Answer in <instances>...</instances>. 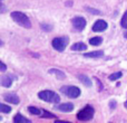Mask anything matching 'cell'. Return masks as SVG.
<instances>
[{
	"mask_svg": "<svg viewBox=\"0 0 127 123\" xmlns=\"http://www.w3.org/2000/svg\"><path fill=\"white\" fill-rule=\"evenodd\" d=\"M10 16H11V18H12L18 25H20L21 27H25V28H30L31 27V22H30V20H29L28 16L25 15L24 12H20V11H12Z\"/></svg>",
	"mask_w": 127,
	"mask_h": 123,
	"instance_id": "1",
	"label": "cell"
},
{
	"mask_svg": "<svg viewBox=\"0 0 127 123\" xmlns=\"http://www.w3.org/2000/svg\"><path fill=\"white\" fill-rule=\"evenodd\" d=\"M38 96L40 100L45 102H49V103H59L60 101V96L57 93L53 92V91H41V92L38 93Z\"/></svg>",
	"mask_w": 127,
	"mask_h": 123,
	"instance_id": "2",
	"label": "cell"
},
{
	"mask_svg": "<svg viewBox=\"0 0 127 123\" xmlns=\"http://www.w3.org/2000/svg\"><path fill=\"white\" fill-rule=\"evenodd\" d=\"M95 114V110L93 106L90 105H86L84 109H81L78 113H77V119L80 121H89L93 119Z\"/></svg>",
	"mask_w": 127,
	"mask_h": 123,
	"instance_id": "3",
	"label": "cell"
},
{
	"mask_svg": "<svg viewBox=\"0 0 127 123\" xmlns=\"http://www.w3.org/2000/svg\"><path fill=\"white\" fill-rule=\"evenodd\" d=\"M60 92L63 94L67 95L70 99H76L80 95V90H79L77 86H63L60 88Z\"/></svg>",
	"mask_w": 127,
	"mask_h": 123,
	"instance_id": "4",
	"label": "cell"
},
{
	"mask_svg": "<svg viewBox=\"0 0 127 123\" xmlns=\"http://www.w3.org/2000/svg\"><path fill=\"white\" fill-rule=\"evenodd\" d=\"M68 44L67 37H57L53 40V47L58 52H64Z\"/></svg>",
	"mask_w": 127,
	"mask_h": 123,
	"instance_id": "5",
	"label": "cell"
},
{
	"mask_svg": "<svg viewBox=\"0 0 127 123\" xmlns=\"http://www.w3.org/2000/svg\"><path fill=\"white\" fill-rule=\"evenodd\" d=\"M71 24L76 30H83L86 27V20L83 17H75V18H72Z\"/></svg>",
	"mask_w": 127,
	"mask_h": 123,
	"instance_id": "6",
	"label": "cell"
},
{
	"mask_svg": "<svg viewBox=\"0 0 127 123\" xmlns=\"http://www.w3.org/2000/svg\"><path fill=\"white\" fill-rule=\"evenodd\" d=\"M107 28V22L103 19H98L93 25V30L94 31H104Z\"/></svg>",
	"mask_w": 127,
	"mask_h": 123,
	"instance_id": "7",
	"label": "cell"
},
{
	"mask_svg": "<svg viewBox=\"0 0 127 123\" xmlns=\"http://www.w3.org/2000/svg\"><path fill=\"white\" fill-rule=\"evenodd\" d=\"M3 99L6 102H8V103H11V104H18L20 102L19 97H18L17 94H15V93H9V94H4L3 95Z\"/></svg>",
	"mask_w": 127,
	"mask_h": 123,
	"instance_id": "8",
	"label": "cell"
},
{
	"mask_svg": "<svg viewBox=\"0 0 127 123\" xmlns=\"http://www.w3.org/2000/svg\"><path fill=\"white\" fill-rule=\"evenodd\" d=\"M56 109L62 112H71L74 110V104L71 103H63L59 105H56Z\"/></svg>",
	"mask_w": 127,
	"mask_h": 123,
	"instance_id": "9",
	"label": "cell"
},
{
	"mask_svg": "<svg viewBox=\"0 0 127 123\" xmlns=\"http://www.w3.org/2000/svg\"><path fill=\"white\" fill-rule=\"evenodd\" d=\"M85 57H90V58H100L104 56L103 51H95V52H89V53H85Z\"/></svg>",
	"mask_w": 127,
	"mask_h": 123,
	"instance_id": "10",
	"label": "cell"
},
{
	"mask_svg": "<svg viewBox=\"0 0 127 123\" xmlns=\"http://www.w3.org/2000/svg\"><path fill=\"white\" fill-rule=\"evenodd\" d=\"M12 84V77L11 76H2L1 77V85L3 87H10Z\"/></svg>",
	"mask_w": 127,
	"mask_h": 123,
	"instance_id": "11",
	"label": "cell"
},
{
	"mask_svg": "<svg viewBox=\"0 0 127 123\" xmlns=\"http://www.w3.org/2000/svg\"><path fill=\"white\" fill-rule=\"evenodd\" d=\"M49 74H54V75H56V77H57L58 79H64V78L66 77V75L64 74L62 70L56 69V68H50V69H49Z\"/></svg>",
	"mask_w": 127,
	"mask_h": 123,
	"instance_id": "12",
	"label": "cell"
},
{
	"mask_svg": "<svg viewBox=\"0 0 127 123\" xmlns=\"http://www.w3.org/2000/svg\"><path fill=\"white\" fill-rule=\"evenodd\" d=\"M78 78H79V81H80L85 86H87V87H90V86L93 85V83H92V81H90V78H89L88 76H86V75H79Z\"/></svg>",
	"mask_w": 127,
	"mask_h": 123,
	"instance_id": "13",
	"label": "cell"
},
{
	"mask_svg": "<svg viewBox=\"0 0 127 123\" xmlns=\"http://www.w3.org/2000/svg\"><path fill=\"white\" fill-rule=\"evenodd\" d=\"M13 122L15 123H29L30 122V120L27 119V118H25V117H22L21 114L18 113V114L13 118Z\"/></svg>",
	"mask_w": 127,
	"mask_h": 123,
	"instance_id": "14",
	"label": "cell"
},
{
	"mask_svg": "<svg viewBox=\"0 0 127 123\" xmlns=\"http://www.w3.org/2000/svg\"><path fill=\"white\" fill-rule=\"evenodd\" d=\"M87 49V46H86L84 43H76L71 46V51H86Z\"/></svg>",
	"mask_w": 127,
	"mask_h": 123,
	"instance_id": "15",
	"label": "cell"
},
{
	"mask_svg": "<svg viewBox=\"0 0 127 123\" xmlns=\"http://www.w3.org/2000/svg\"><path fill=\"white\" fill-rule=\"evenodd\" d=\"M103 43V38L101 37H93L89 39V44L93 45V46H98Z\"/></svg>",
	"mask_w": 127,
	"mask_h": 123,
	"instance_id": "16",
	"label": "cell"
},
{
	"mask_svg": "<svg viewBox=\"0 0 127 123\" xmlns=\"http://www.w3.org/2000/svg\"><path fill=\"white\" fill-rule=\"evenodd\" d=\"M0 111L1 113H9L11 111V108L9 105H6V104H0Z\"/></svg>",
	"mask_w": 127,
	"mask_h": 123,
	"instance_id": "17",
	"label": "cell"
},
{
	"mask_svg": "<svg viewBox=\"0 0 127 123\" xmlns=\"http://www.w3.org/2000/svg\"><path fill=\"white\" fill-rule=\"evenodd\" d=\"M28 110H29V112H30L31 114H33V115H39L40 113H41V111H40L39 109L35 108V106H29Z\"/></svg>",
	"mask_w": 127,
	"mask_h": 123,
	"instance_id": "18",
	"label": "cell"
},
{
	"mask_svg": "<svg viewBox=\"0 0 127 123\" xmlns=\"http://www.w3.org/2000/svg\"><path fill=\"white\" fill-rule=\"evenodd\" d=\"M122 72H117V73H114V74L109 75V79L110 81H117L118 78H121L122 77Z\"/></svg>",
	"mask_w": 127,
	"mask_h": 123,
	"instance_id": "19",
	"label": "cell"
},
{
	"mask_svg": "<svg viewBox=\"0 0 127 123\" xmlns=\"http://www.w3.org/2000/svg\"><path fill=\"white\" fill-rule=\"evenodd\" d=\"M121 25H122V27H123V28H126L127 29V10H126V12L124 13L123 18H122Z\"/></svg>",
	"mask_w": 127,
	"mask_h": 123,
	"instance_id": "20",
	"label": "cell"
},
{
	"mask_svg": "<svg viewBox=\"0 0 127 123\" xmlns=\"http://www.w3.org/2000/svg\"><path fill=\"white\" fill-rule=\"evenodd\" d=\"M42 118H49V119H55V115L48 111H42Z\"/></svg>",
	"mask_w": 127,
	"mask_h": 123,
	"instance_id": "21",
	"label": "cell"
},
{
	"mask_svg": "<svg viewBox=\"0 0 127 123\" xmlns=\"http://www.w3.org/2000/svg\"><path fill=\"white\" fill-rule=\"evenodd\" d=\"M41 28L44 29V30H47V31L51 30V26H47V25H45V24L41 25Z\"/></svg>",
	"mask_w": 127,
	"mask_h": 123,
	"instance_id": "22",
	"label": "cell"
},
{
	"mask_svg": "<svg viewBox=\"0 0 127 123\" xmlns=\"http://www.w3.org/2000/svg\"><path fill=\"white\" fill-rule=\"evenodd\" d=\"M86 10H88V11H90V12H93V13H100V11L99 10H94V9H92V8H86Z\"/></svg>",
	"mask_w": 127,
	"mask_h": 123,
	"instance_id": "23",
	"label": "cell"
},
{
	"mask_svg": "<svg viewBox=\"0 0 127 123\" xmlns=\"http://www.w3.org/2000/svg\"><path fill=\"white\" fill-rule=\"evenodd\" d=\"M6 69H7V66L4 65L3 62H1V72H4Z\"/></svg>",
	"mask_w": 127,
	"mask_h": 123,
	"instance_id": "24",
	"label": "cell"
},
{
	"mask_svg": "<svg viewBox=\"0 0 127 123\" xmlns=\"http://www.w3.org/2000/svg\"><path fill=\"white\" fill-rule=\"evenodd\" d=\"M115 104H116V103H115L114 101H112V102H110V108L114 109V108H115Z\"/></svg>",
	"mask_w": 127,
	"mask_h": 123,
	"instance_id": "25",
	"label": "cell"
},
{
	"mask_svg": "<svg viewBox=\"0 0 127 123\" xmlns=\"http://www.w3.org/2000/svg\"><path fill=\"white\" fill-rule=\"evenodd\" d=\"M124 36H125V38H127V31H126L125 34H124Z\"/></svg>",
	"mask_w": 127,
	"mask_h": 123,
	"instance_id": "26",
	"label": "cell"
},
{
	"mask_svg": "<svg viewBox=\"0 0 127 123\" xmlns=\"http://www.w3.org/2000/svg\"><path fill=\"white\" fill-rule=\"evenodd\" d=\"M125 108H126V109H127V101H126V102H125Z\"/></svg>",
	"mask_w": 127,
	"mask_h": 123,
	"instance_id": "27",
	"label": "cell"
}]
</instances>
